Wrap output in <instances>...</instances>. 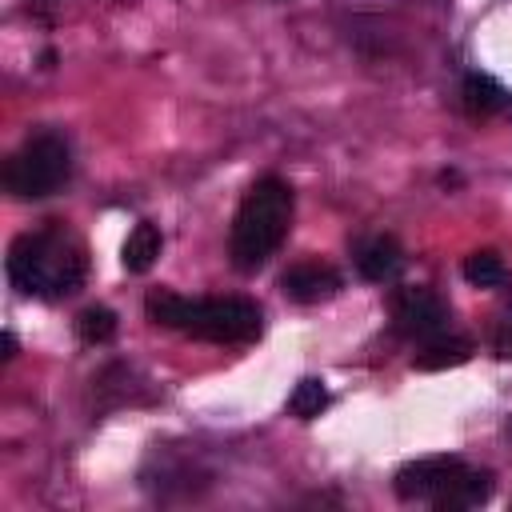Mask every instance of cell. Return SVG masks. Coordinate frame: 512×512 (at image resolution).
<instances>
[{
    "instance_id": "17",
    "label": "cell",
    "mask_w": 512,
    "mask_h": 512,
    "mask_svg": "<svg viewBox=\"0 0 512 512\" xmlns=\"http://www.w3.org/2000/svg\"><path fill=\"white\" fill-rule=\"evenodd\" d=\"M440 184L452 188V184H460V176H456V172H440Z\"/></svg>"
},
{
    "instance_id": "3",
    "label": "cell",
    "mask_w": 512,
    "mask_h": 512,
    "mask_svg": "<svg viewBox=\"0 0 512 512\" xmlns=\"http://www.w3.org/2000/svg\"><path fill=\"white\" fill-rule=\"evenodd\" d=\"M292 208H296L292 184L280 176H260L244 192V200L232 216V232H228L232 268L256 272L260 264H268V256L284 244V236L292 228Z\"/></svg>"
},
{
    "instance_id": "9",
    "label": "cell",
    "mask_w": 512,
    "mask_h": 512,
    "mask_svg": "<svg viewBox=\"0 0 512 512\" xmlns=\"http://www.w3.org/2000/svg\"><path fill=\"white\" fill-rule=\"evenodd\" d=\"M400 264H404V252H400L396 236H388V232H380V236H372V240H364V244L356 248V268H360V276L372 280V284L392 280V276L400 272Z\"/></svg>"
},
{
    "instance_id": "2",
    "label": "cell",
    "mask_w": 512,
    "mask_h": 512,
    "mask_svg": "<svg viewBox=\"0 0 512 512\" xmlns=\"http://www.w3.org/2000/svg\"><path fill=\"white\" fill-rule=\"evenodd\" d=\"M84 272H88L84 244L60 220L36 232H20L8 248V280L24 296H40V300L72 296L84 284Z\"/></svg>"
},
{
    "instance_id": "14",
    "label": "cell",
    "mask_w": 512,
    "mask_h": 512,
    "mask_svg": "<svg viewBox=\"0 0 512 512\" xmlns=\"http://www.w3.org/2000/svg\"><path fill=\"white\" fill-rule=\"evenodd\" d=\"M76 336L84 344H108L116 336V312L104 308V304H88L80 316H76Z\"/></svg>"
},
{
    "instance_id": "15",
    "label": "cell",
    "mask_w": 512,
    "mask_h": 512,
    "mask_svg": "<svg viewBox=\"0 0 512 512\" xmlns=\"http://www.w3.org/2000/svg\"><path fill=\"white\" fill-rule=\"evenodd\" d=\"M328 408V388H324V380H316V376H304L296 388H292V396H288V412L296 416V420H312V416H320Z\"/></svg>"
},
{
    "instance_id": "6",
    "label": "cell",
    "mask_w": 512,
    "mask_h": 512,
    "mask_svg": "<svg viewBox=\"0 0 512 512\" xmlns=\"http://www.w3.org/2000/svg\"><path fill=\"white\" fill-rule=\"evenodd\" d=\"M460 468H464V460H456V456H424V460L404 464L396 472L392 488H396L400 500H428V504H436Z\"/></svg>"
},
{
    "instance_id": "12",
    "label": "cell",
    "mask_w": 512,
    "mask_h": 512,
    "mask_svg": "<svg viewBox=\"0 0 512 512\" xmlns=\"http://www.w3.org/2000/svg\"><path fill=\"white\" fill-rule=\"evenodd\" d=\"M160 248H164L160 228H156V224H148V220H140V224L128 232L124 248H120V264H124L128 272H136V276H140V272H148V268L156 264Z\"/></svg>"
},
{
    "instance_id": "7",
    "label": "cell",
    "mask_w": 512,
    "mask_h": 512,
    "mask_svg": "<svg viewBox=\"0 0 512 512\" xmlns=\"http://www.w3.org/2000/svg\"><path fill=\"white\" fill-rule=\"evenodd\" d=\"M280 288L296 304H320V300H328V296L340 292V276L328 264H320V260H304V264H292L280 276Z\"/></svg>"
},
{
    "instance_id": "16",
    "label": "cell",
    "mask_w": 512,
    "mask_h": 512,
    "mask_svg": "<svg viewBox=\"0 0 512 512\" xmlns=\"http://www.w3.org/2000/svg\"><path fill=\"white\" fill-rule=\"evenodd\" d=\"M0 348H4V352H0V360L8 364V360L16 356V336H12V332H4V336H0Z\"/></svg>"
},
{
    "instance_id": "10",
    "label": "cell",
    "mask_w": 512,
    "mask_h": 512,
    "mask_svg": "<svg viewBox=\"0 0 512 512\" xmlns=\"http://www.w3.org/2000/svg\"><path fill=\"white\" fill-rule=\"evenodd\" d=\"M492 496V476L488 472H480V468H460L456 476H452V484L444 488V496L432 504V508H440V512H456V508H476V504H484Z\"/></svg>"
},
{
    "instance_id": "4",
    "label": "cell",
    "mask_w": 512,
    "mask_h": 512,
    "mask_svg": "<svg viewBox=\"0 0 512 512\" xmlns=\"http://www.w3.org/2000/svg\"><path fill=\"white\" fill-rule=\"evenodd\" d=\"M72 176V148L60 132H36L28 136L8 160H4V188L16 200H44Z\"/></svg>"
},
{
    "instance_id": "8",
    "label": "cell",
    "mask_w": 512,
    "mask_h": 512,
    "mask_svg": "<svg viewBox=\"0 0 512 512\" xmlns=\"http://www.w3.org/2000/svg\"><path fill=\"white\" fill-rule=\"evenodd\" d=\"M460 104H464V112L472 120H488V116H500V112L512 108V92L496 76H488V72H464Z\"/></svg>"
},
{
    "instance_id": "1",
    "label": "cell",
    "mask_w": 512,
    "mask_h": 512,
    "mask_svg": "<svg viewBox=\"0 0 512 512\" xmlns=\"http://www.w3.org/2000/svg\"><path fill=\"white\" fill-rule=\"evenodd\" d=\"M144 312L152 324L208 344H248L264 332L260 304L244 296H180L172 288H152Z\"/></svg>"
},
{
    "instance_id": "11",
    "label": "cell",
    "mask_w": 512,
    "mask_h": 512,
    "mask_svg": "<svg viewBox=\"0 0 512 512\" xmlns=\"http://www.w3.org/2000/svg\"><path fill=\"white\" fill-rule=\"evenodd\" d=\"M472 360V340L464 336H432L424 340V348L412 356V364L420 372H440V368H456V364H468Z\"/></svg>"
},
{
    "instance_id": "5",
    "label": "cell",
    "mask_w": 512,
    "mask_h": 512,
    "mask_svg": "<svg viewBox=\"0 0 512 512\" xmlns=\"http://www.w3.org/2000/svg\"><path fill=\"white\" fill-rule=\"evenodd\" d=\"M392 328L408 340H432L448 328V304L432 288H396L392 292Z\"/></svg>"
},
{
    "instance_id": "13",
    "label": "cell",
    "mask_w": 512,
    "mask_h": 512,
    "mask_svg": "<svg viewBox=\"0 0 512 512\" xmlns=\"http://www.w3.org/2000/svg\"><path fill=\"white\" fill-rule=\"evenodd\" d=\"M460 272H464V280H468L472 288H500V284L508 280V268H504V260H500L492 248L468 252L464 264H460Z\"/></svg>"
}]
</instances>
